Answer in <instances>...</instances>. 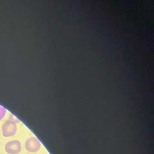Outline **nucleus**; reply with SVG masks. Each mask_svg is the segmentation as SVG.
Returning <instances> with one entry per match:
<instances>
[{"label": "nucleus", "mask_w": 154, "mask_h": 154, "mask_svg": "<svg viewBox=\"0 0 154 154\" xmlns=\"http://www.w3.org/2000/svg\"><path fill=\"white\" fill-rule=\"evenodd\" d=\"M17 130L16 123L12 120H7L2 125V134L5 137L14 136L17 132Z\"/></svg>", "instance_id": "1"}, {"label": "nucleus", "mask_w": 154, "mask_h": 154, "mask_svg": "<svg viewBox=\"0 0 154 154\" xmlns=\"http://www.w3.org/2000/svg\"><path fill=\"white\" fill-rule=\"evenodd\" d=\"M41 146V142L35 137H31L28 138L25 142V148L29 152H37L40 150Z\"/></svg>", "instance_id": "2"}, {"label": "nucleus", "mask_w": 154, "mask_h": 154, "mask_svg": "<svg viewBox=\"0 0 154 154\" xmlns=\"http://www.w3.org/2000/svg\"><path fill=\"white\" fill-rule=\"evenodd\" d=\"M5 150L8 154H17L21 151V143L18 140L8 141L5 144Z\"/></svg>", "instance_id": "3"}]
</instances>
